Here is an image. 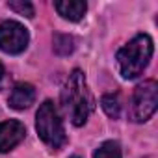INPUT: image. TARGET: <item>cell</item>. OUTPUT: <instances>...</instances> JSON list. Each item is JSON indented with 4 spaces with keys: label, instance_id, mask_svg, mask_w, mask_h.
<instances>
[{
    "label": "cell",
    "instance_id": "obj_1",
    "mask_svg": "<svg viewBox=\"0 0 158 158\" xmlns=\"http://www.w3.org/2000/svg\"><path fill=\"white\" fill-rule=\"evenodd\" d=\"M61 104L74 127H82L91 110H93V97L86 82V74L80 69H74L69 74V80L61 91Z\"/></svg>",
    "mask_w": 158,
    "mask_h": 158
},
{
    "label": "cell",
    "instance_id": "obj_2",
    "mask_svg": "<svg viewBox=\"0 0 158 158\" xmlns=\"http://www.w3.org/2000/svg\"><path fill=\"white\" fill-rule=\"evenodd\" d=\"M152 50H154V45L147 34H138L136 37H132L117 52L121 76L127 78V80L138 78L149 65V60L152 58Z\"/></svg>",
    "mask_w": 158,
    "mask_h": 158
},
{
    "label": "cell",
    "instance_id": "obj_3",
    "mask_svg": "<svg viewBox=\"0 0 158 158\" xmlns=\"http://www.w3.org/2000/svg\"><path fill=\"white\" fill-rule=\"evenodd\" d=\"M35 130L39 138L52 149H60L67 141L63 121L52 101H45L39 106L37 115H35Z\"/></svg>",
    "mask_w": 158,
    "mask_h": 158
},
{
    "label": "cell",
    "instance_id": "obj_4",
    "mask_svg": "<svg viewBox=\"0 0 158 158\" xmlns=\"http://www.w3.org/2000/svg\"><path fill=\"white\" fill-rule=\"evenodd\" d=\"M158 106V86L154 80H145L136 86L132 95V119L136 123L149 121Z\"/></svg>",
    "mask_w": 158,
    "mask_h": 158
},
{
    "label": "cell",
    "instance_id": "obj_5",
    "mask_svg": "<svg viewBox=\"0 0 158 158\" xmlns=\"http://www.w3.org/2000/svg\"><path fill=\"white\" fill-rule=\"evenodd\" d=\"M30 41L28 30L17 21H4L0 24V50L8 54H21Z\"/></svg>",
    "mask_w": 158,
    "mask_h": 158
},
{
    "label": "cell",
    "instance_id": "obj_6",
    "mask_svg": "<svg viewBox=\"0 0 158 158\" xmlns=\"http://www.w3.org/2000/svg\"><path fill=\"white\" fill-rule=\"evenodd\" d=\"M26 136V127L21 121L10 119L0 123V152H8L17 147Z\"/></svg>",
    "mask_w": 158,
    "mask_h": 158
},
{
    "label": "cell",
    "instance_id": "obj_7",
    "mask_svg": "<svg viewBox=\"0 0 158 158\" xmlns=\"http://www.w3.org/2000/svg\"><path fill=\"white\" fill-rule=\"evenodd\" d=\"M35 101V89L32 84L28 82H21L17 84L11 93H10V99H8V104L13 108V110H26L34 104Z\"/></svg>",
    "mask_w": 158,
    "mask_h": 158
},
{
    "label": "cell",
    "instance_id": "obj_8",
    "mask_svg": "<svg viewBox=\"0 0 158 158\" xmlns=\"http://www.w3.org/2000/svg\"><path fill=\"white\" fill-rule=\"evenodd\" d=\"M54 8L63 19L76 23L84 17V13L88 10V4L82 2V0H65V2H54Z\"/></svg>",
    "mask_w": 158,
    "mask_h": 158
},
{
    "label": "cell",
    "instance_id": "obj_9",
    "mask_svg": "<svg viewBox=\"0 0 158 158\" xmlns=\"http://www.w3.org/2000/svg\"><path fill=\"white\" fill-rule=\"evenodd\" d=\"M101 104H102V110L106 112L108 117H112V119L119 117V114H121V102H119V95L117 93H106V95H102Z\"/></svg>",
    "mask_w": 158,
    "mask_h": 158
},
{
    "label": "cell",
    "instance_id": "obj_10",
    "mask_svg": "<svg viewBox=\"0 0 158 158\" xmlns=\"http://www.w3.org/2000/svg\"><path fill=\"white\" fill-rule=\"evenodd\" d=\"M54 52L58 56H69L73 50H74V41L71 35H65V34H56L54 35V45H52Z\"/></svg>",
    "mask_w": 158,
    "mask_h": 158
},
{
    "label": "cell",
    "instance_id": "obj_11",
    "mask_svg": "<svg viewBox=\"0 0 158 158\" xmlns=\"http://www.w3.org/2000/svg\"><path fill=\"white\" fill-rule=\"evenodd\" d=\"M93 158H123L121 154V147L117 141H104L93 154Z\"/></svg>",
    "mask_w": 158,
    "mask_h": 158
},
{
    "label": "cell",
    "instance_id": "obj_12",
    "mask_svg": "<svg viewBox=\"0 0 158 158\" xmlns=\"http://www.w3.org/2000/svg\"><path fill=\"white\" fill-rule=\"evenodd\" d=\"M8 8L10 10H13L15 13H19V15H24V17H28V19H32L34 17V6L28 2V0H10L8 2Z\"/></svg>",
    "mask_w": 158,
    "mask_h": 158
},
{
    "label": "cell",
    "instance_id": "obj_13",
    "mask_svg": "<svg viewBox=\"0 0 158 158\" xmlns=\"http://www.w3.org/2000/svg\"><path fill=\"white\" fill-rule=\"evenodd\" d=\"M4 74H6V71H4V65H2V61H0V82L4 80Z\"/></svg>",
    "mask_w": 158,
    "mask_h": 158
},
{
    "label": "cell",
    "instance_id": "obj_14",
    "mask_svg": "<svg viewBox=\"0 0 158 158\" xmlns=\"http://www.w3.org/2000/svg\"><path fill=\"white\" fill-rule=\"evenodd\" d=\"M71 158H80V156H71Z\"/></svg>",
    "mask_w": 158,
    "mask_h": 158
}]
</instances>
